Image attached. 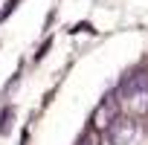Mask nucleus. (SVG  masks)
<instances>
[{"label":"nucleus","instance_id":"20e7f679","mask_svg":"<svg viewBox=\"0 0 148 145\" xmlns=\"http://www.w3.org/2000/svg\"><path fill=\"white\" fill-rule=\"evenodd\" d=\"M76 145H102V136H99L96 128H87V131L76 139Z\"/></svg>","mask_w":148,"mask_h":145},{"label":"nucleus","instance_id":"f03ea898","mask_svg":"<svg viewBox=\"0 0 148 145\" xmlns=\"http://www.w3.org/2000/svg\"><path fill=\"white\" fill-rule=\"evenodd\" d=\"M134 136H136V122L128 116H116L108 125V142L110 145H131Z\"/></svg>","mask_w":148,"mask_h":145},{"label":"nucleus","instance_id":"f257e3e1","mask_svg":"<svg viewBox=\"0 0 148 145\" xmlns=\"http://www.w3.org/2000/svg\"><path fill=\"white\" fill-rule=\"evenodd\" d=\"M119 96L128 102V107L134 113H145L148 110V72H131L119 84Z\"/></svg>","mask_w":148,"mask_h":145},{"label":"nucleus","instance_id":"7ed1b4c3","mask_svg":"<svg viewBox=\"0 0 148 145\" xmlns=\"http://www.w3.org/2000/svg\"><path fill=\"white\" fill-rule=\"evenodd\" d=\"M116 116H119V99H116V93H110V96H105V102H99V107L93 110V128H96V131H99V128L108 131V125H110Z\"/></svg>","mask_w":148,"mask_h":145}]
</instances>
